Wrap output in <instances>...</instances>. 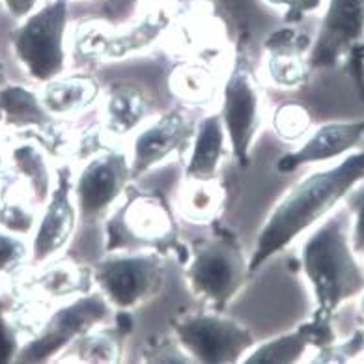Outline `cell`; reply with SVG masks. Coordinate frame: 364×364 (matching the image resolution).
<instances>
[{
    "label": "cell",
    "instance_id": "cell-33",
    "mask_svg": "<svg viewBox=\"0 0 364 364\" xmlns=\"http://www.w3.org/2000/svg\"><path fill=\"white\" fill-rule=\"evenodd\" d=\"M344 205L351 213V243L357 255L364 249V183L355 185L351 193L346 196Z\"/></svg>",
    "mask_w": 364,
    "mask_h": 364
},
{
    "label": "cell",
    "instance_id": "cell-18",
    "mask_svg": "<svg viewBox=\"0 0 364 364\" xmlns=\"http://www.w3.org/2000/svg\"><path fill=\"white\" fill-rule=\"evenodd\" d=\"M151 116V101L140 86L114 82L101 101V125L112 142L139 131Z\"/></svg>",
    "mask_w": 364,
    "mask_h": 364
},
{
    "label": "cell",
    "instance_id": "cell-11",
    "mask_svg": "<svg viewBox=\"0 0 364 364\" xmlns=\"http://www.w3.org/2000/svg\"><path fill=\"white\" fill-rule=\"evenodd\" d=\"M129 155L118 146H110L92 155L73 176V198L79 210L80 225L92 226L114 210L129 187Z\"/></svg>",
    "mask_w": 364,
    "mask_h": 364
},
{
    "label": "cell",
    "instance_id": "cell-9",
    "mask_svg": "<svg viewBox=\"0 0 364 364\" xmlns=\"http://www.w3.org/2000/svg\"><path fill=\"white\" fill-rule=\"evenodd\" d=\"M220 120L228 136L230 155L241 168L250 165V151L264 122V97L247 53H235L220 85Z\"/></svg>",
    "mask_w": 364,
    "mask_h": 364
},
{
    "label": "cell",
    "instance_id": "cell-20",
    "mask_svg": "<svg viewBox=\"0 0 364 364\" xmlns=\"http://www.w3.org/2000/svg\"><path fill=\"white\" fill-rule=\"evenodd\" d=\"M40 97L50 116L68 120L82 114L101 97V85L90 73L60 75L41 85Z\"/></svg>",
    "mask_w": 364,
    "mask_h": 364
},
{
    "label": "cell",
    "instance_id": "cell-39",
    "mask_svg": "<svg viewBox=\"0 0 364 364\" xmlns=\"http://www.w3.org/2000/svg\"><path fill=\"white\" fill-rule=\"evenodd\" d=\"M359 314H360V318L364 319V291L363 294H360V303H359Z\"/></svg>",
    "mask_w": 364,
    "mask_h": 364
},
{
    "label": "cell",
    "instance_id": "cell-41",
    "mask_svg": "<svg viewBox=\"0 0 364 364\" xmlns=\"http://www.w3.org/2000/svg\"><path fill=\"white\" fill-rule=\"evenodd\" d=\"M4 11V6H2V0H0V14Z\"/></svg>",
    "mask_w": 364,
    "mask_h": 364
},
{
    "label": "cell",
    "instance_id": "cell-24",
    "mask_svg": "<svg viewBox=\"0 0 364 364\" xmlns=\"http://www.w3.org/2000/svg\"><path fill=\"white\" fill-rule=\"evenodd\" d=\"M122 340L124 336L116 331V327H112L110 331L97 327L75 340L58 357V363H120Z\"/></svg>",
    "mask_w": 364,
    "mask_h": 364
},
{
    "label": "cell",
    "instance_id": "cell-2",
    "mask_svg": "<svg viewBox=\"0 0 364 364\" xmlns=\"http://www.w3.org/2000/svg\"><path fill=\"white\" fill-rule=\"evenodd\" d=\"M301 271L309 282L314 310L331 316L364 291V267L351 243V213L336 210L319 223L301 250Z\"/></svg>",
    "mask_w": 364,
    "mask_h": 364
},
{
    "label": "cell",
    "instance_id": "cell-25",
    "mask_svg": "<svg viewBox=\"0 0 364 364\" xmlns=\"http://www.w3.org/2000/svg\"><path fill=\"white\" fill-rule=\"evenodd\" d=\"M264 79L277 90H301L309 85L312 68L303 53H265L262 62Z\"/></svg>",
    "mask_w": 364,
    "mask_h": 364
},
{
    "label": "cell",
    "instance_id": "cell-23",
    "mask_svg": "<svg viewBox=\"0 0 364 364\" xmlns=\"http://www.w3.org/2000/svg\"><path fill=\"white\" fill-rule=\"evenodd\" d=\"M168 88L176 100L189 107H208L220 94L215 71L195 60L176 65L168 77Z\"/></svg>",
    "mask_w": 364,
    "mask_h": 364
},
{
    "label": "cell",
    "instance_id": "cell-1",
    "mask_svg": "<svg viewBox=\"0 0 364 364\" xmlns=\"http://www.w3.org/2000/svg\"><path fill=\"white\" fill-rule=\"evenodd\" d=\"M360 181H364V150L351 151L331 168L310 172L297 181L258 232L249 258L250 273H258L267 259L329 217Z\"/></svg>",
    "mask_w": 364,
    "mask_h": 364
},
{
    "label": "cell",
    "instance_id": "cell-12",
    "mask_svg": "<svg viewBox=\"0 0 364 364\" xmlns=\"http://www.w3.org/2000/svg\"><path fill=\"white\" fill-rule=\"evenodd\" d=\"M71 163H56L55 187L41 205L40 219L32 234L31 267L56 258L70 245L79 226V210L73 198Z\"/></svg>",
    "mask_w": 364,
    "mask_h": 364
},
{
    "label": "cell",
    "instance_id": "cell-22",
    "mask_svg": "<svg viewBox=\"0 0 364 364\" xmlns=\"http://www.w3.org/2000/svg\"><path fill=\"white\" fill-rule=\"evenodd\" d=\"M226 189L223 181L183 178L178 191V213L189 225L210 226L225 211Z\"/></svg>",
    "mask_w": 364,
    "mask_h": 364
},
{
    "label": "cell",
    "instance_id": "cell-6",
    "mask_svg": "<svg viewBox=\"0 0 364 364\" xmlns=\"http://www.w3.org/2000/svg\"><path fill=\"white\" fill-rule=\"evenodd\" d=\"M70 0H46L10 32L11 53L32 82L46 85L68 65Z\"/></svg>",
    "mask_w": 364,
    "mask_h": 364
},
{
    "label": "cell",
    "instance_id": "cell-3",
    "mask_svg": "<svg viewBox=\"0 0 364 364\" xmlns=\"http://www.w3.org/2000/svg\"><path fill=\"white\" fill-rule=\"evenodd\" d=\"M181 16L178 0H139L136 10L125 25L112 26L107 21H82L73 28L70 53L80 64L120 62L146 55L168 38Z\"/></svg>",
    "mask_w": 364,
    "mask_h": 364
},
{
    "label": "cell",
    "instance_id": "cell-19",
    "mask_svg": "<svg viewBox=\"0 0 364 364\" xmlns=\"http://www.w3.org/2000/svg\"><path fill=\"white\" fill-rule=\"evenodd\" d=\"M55 116L49 114L40 90L26 85H0V125L10 136H31L43 129Z\"/></svg>",
    "mask_w": 364,
    "mask_h": 364
},
{
    "label": "cell",
    "instance_id": "cell-10",
    "mask_svg": "<svg viewBox=\"0 0 364 364\" xmlns=\"http://www.w3.org/2000/svg\"><path fill=\"white\" fill-rule=\"evenodd\" d=\"M172 334L193 363H241L256 346L255 334L245 325L215 310L176 318Z\"/></svg>",
    "mask_w": 364,
    "mask_h": 364
},
{
    "label": "cell",
    "instance_id": "cell-16",
    "mask_svg": "<svg viewBox=\"0 0 364 364\" xmlns=\"http://www.w3.org/2000/svg\"><path fill=\"white\" fill-rule=\"evenodd\" d=\"M364 139V116L353 122H329L310 131L295 150L277 161V172L291 174L301 166L340 159L357 148Z\"/></svg>",
    "mask_w": 364,
    "mask_h": 364
},
{
    "label": "cell",
    "instance_id": "cell-32",
    "mask_svg": "<svg viewBox=\"0 0 364 364\" xmlns=\"http://www.w3.org/2000/svg\"><path fill=\"white\" fill-rule=\"evenodd\" d=\"M142 360L146 363H193L189 355L178 344V340L168 338V336L163 340L150 338L142 351Z\"/></svg>",
    "mask_w": 364,
    "mask_h": 364
},
{
    "label": "cell",
    "instance_id": "cell-37",
    "mask_svg": "<svg viewBox=\"0 0 364 364\" xmlns=\"http://www.w3.org/2000/svg\"><path fill=\"white\" fill-rule=\"evenodd\" d=\"M10 172H8V157H6V148L0 142V198L10 189Z\"/></svg>",
    "mask_w": 364,
    "mask_h": 364
},
{
    "label": "cell",
    "instance_id": "cell-27",
    "mask_svg": "<svg viewBox=\"0 0 364 364\" xmlns=\"http://www.w3.org/2000/svg\"><path fill=\"white\" fill-rule=\"evenodd\" d=\"M40 211L41 208L32 204L21 193L8 191L0 198V228L21 237H31L40 219Z\"/></svg>",
    "mask_w": 364,
    "mask_h": 364
},
{
    "label": "cell",
    "instance_id": "cell-34",
    "mask_svg": "<svg viewBox=\"0 0 364 364\" xmlns=\"http://www.w3.org/2000/svg\"><path fill=\"white\" fill-rule=\"evenodd\" d=\"M25 344L19 327L8 316L6 310H0V364L16 363L21 346Z\"/></svg>",
    "mask_w": 364,
    "mask_h": 364
},
{
    "label": "cell",
    "instance_id": "cell-36",
    "mask_svg": "<svg viewBox=\"0 0 364 364\" xmlns=\"http://www.w3.org/2000/svg\"><path fill=\"white\" fill-rule=\"evenodd\" d=\"M46 2V0H2L4 10L10 14L14 19L21 21L25 19L26 16H31L32 11Z\"/></svg>",
    "mask_w": 364,
    "mask_h": 364
},
{
    "label": "cell",
    "instance_id": "cell-26",
    "mask_svg": "<svg viewBox=\"0 0 364 364\" xmlns=\"http://www.w3.org/2000/svg\"><path fill=\"white\" fill-rule=\"evenodd\" d=\"M310 340L301 325L289 333L279 334L264 344H256L243 359L247 364H291L299 363L309 351Z\"/></svg>",
    "mask_w": 364,
    "mask_h": 364
},
{
    "label": "cell",
    "instance_id": "cell-15",
    "mask_svg": "<svg viewBox=\"0 0 364 364\" xmlns=\"http://www.w3.org/2000/svg\"><path fill=\"white\" fill-rule=\"evenodd\" d=\"M11 295H23L40 301L47 306L56 301H70L94 291L92 267L77 264L70 258H53L36 267H28L11 280Z\"/></svg>",
    "mask_w": 364,
    "mask_h": 364
},
{
    "label": "cell",
    "instance_id": "cell-14",
    "mask_svg": "<svg viewBox=\"0 0 364 364\" xmlns=\"http://www.w3.org/2000/svg\"><path fill=\"white\" fill-rule=\"evenodd\" d=\"M323 8L309 53L312 71L336 68L344 62L348 50L364 40V0H325Z\"/></svg>",
    "mask_w": 364,
    "mask_h": 364
},
{
    "label": "cell",
    "instance_id": "cell-43",
    "mask_svg": "<svg viewBox=\"0 0 364 364\" xmlns=\"http://www.w3.org/2000/svg\"><path fill=\"white\" fill-rule=\"evenodd\" d=\"M70 2H71V0H70ZM79 2H86V0H79Z\"/></svg>",
    "mask_w": 364,
    "mask_h": 364
},
{
    "label": "cell",
    "instance_id": "cell-29",
    "mask_svg": "<svg viewBox=\"0 0 364 364\" xmlns=\"http://www.w3.org/2000/svg\"><path fill=\"white\" fill-rule=\"evenodd\" d=\"M31 267V245L26 237L10 234L0 228V277L17 279Z\"/></svg>",
    "mask_w": 364,
    "mask_h": 364
},
{
    "label": "cell",
    "instance_id": "cell-7",
    "mask_svg": "<svg viewBox=\"0 0 364 364\" xmlns=\"http://www.w3.org/2000/svg\"><path fill=\"white\" fill-rule=\"evenodd\" d=\"M114 309L101 291L79 295L50 310L31 338L21 346L16 363L41 364L58 360L65 349L86 333L112 321Z\"/></svg>",
    "mask_w": 364,
    "mask_h": 364
},
{
    "label": "cell",
    "instance_id": "cell-8",
    "mask_svg": "<svg viewBox=\"0 0 364 364\" xmlns=\"http://www.w3.org/2000/svg\"><path fill=\"white\" fill-rule=\"evenodd\" d=\"M92 274L95 289L112 309L133 312L165 289V256L151 250L109 252L92 267Z\"/></svg>",
    "mask_w": 364,
    "mask_h": 364
},
{
    "label": "cell",
    "instance_id": "cell-21",
    "mask_svg": "<svg viewBox=\"0 0 364 364\" xmlns=\"http://www.w3.org/2000/svg\"><path fill=\"white\" fill-rule=\"evenodd\" d=\"M230 154L228 136L220 114H208L196 124L191 155L185 166L183 178L213 180L219 174L220 165Z\"/></svg>",
    "mask_w": 364,
    "mask_h": 364
},
{
    "label": "cell",
    "instance_id": "cell-5",
    "mask_svg": "<svg viewBox=\"0 0 364 364\" xmlns=\"http://www.w3.org/2000/svg\"><path fill=\"white\" fill-rule=\"evenodd\" d=\"M252 273L240 240L228 230L202 237L191 247L185 280L191 294L215 312H223L249 284Z\"/></svg>",
    "mask_w": 364,
    "mask_h": 364
},
{
    "label": "cell",
    "instance_id": "cell-4",
    "mask_svg": "<svg viewBox=\"0 0 364 364\" xmlns=\"http://www.w3.org/2000/svg\"><path fill=\"white\" fill-rule=\"evenodd\" d=\"M151 250L174 255L181 265L191 249L180 240V226L161 191L136 189L129 185L114 210L105 217V252Z\"/></svg>",
    "mask_w": 364,
    "mask_h": 364
},
{
    "label": "cell",
    "instance_id": "cell-38",
    "mask_svg": "<svg viewBox=\"0 0 364 364\" xmlns=\"http://www.w3.org/2000/svg\"><path fill=\"white\" fill-rule=\"evenodd\" d=\"M6 291L0 288V310H8V297H6Z\"/></svg>",
    "mask_w": 364,
    "mask_h": 364
},
{
    "label": "cell",
    "instance_id": "cell-42",
    "mask_svg": "<svg viewBox=\"0 0 364 364\" xmlns=\"http://www.w3.org/2000/svg\"><path fill=\"white\" fill-rule=\"evenodd\" d=\"M360 255H363V256H364V249H363V250H360Z\"/></svg>",
    "mask_w": 364,
    "mask_h": 364
},
{
    "label": "cell",
    "instance_id": "cell-35",
    "mask_svg": "<svg viewBox=\"0 0 364 364\" xmlns=\"http://www.w3.org/2000/svg\"><path fill=\"white\" fill-rule=\"evenodd\" d=\"M346 71L353 80L355 88L359 92L360 101L364 103V40L359 43H355L351 49L348 50V55L344 58Z\"/></svg>",
    "mask_w": 364,
    "mask_h": 364
},
{
    "label": "cell",
    "instance_id": "cell-30",
    "mask_svg": "<svg viewBox=\"0 0 364 364\" xmlns=\"http://www.w3.org/2000/svg\"><path fill=\"white\" fill-rule=\"evenodd\" d=\"M364 355V329H357L348 340L342 342H333L321 349H316V355L310 359V363L318 364H342L351 363Z\"/></svg>",
    "mask_w": 364,
    "mask_h": 364
},
{
    "label": "cell",
    "instance_id": "cell-17",
    "mask_svg": "<svg viewBox=\"0 0 364 364\" xmlns=\"http://www.w3.org/2000/svg\"><path fill=\"white\" fill-rule=\"evenodd\" d=\"M4 148L11 181L8 191H17L41 208L55 187V170L49 154L36 140L25 136H10Z\"/></svg>",
    "mask_w": 364,
    "mask_h": 364
},
{
    "label": "cell",
    "instance_id": "cell-28",
    "mask_svg": "<svg viewBox=\"0 0 364 364\" xmlns=\"http://www.w3.org/2000/svg\"><path fill=\"white\" fill-rule=\"evenodd\" d=\"M273 133L286 144H301L312 131V116L299 103H282L273 112Z\"/></svg>",
    "mask_w": 364,
    "mask_h": 364
},
{
    "label": "cell",
    "instance_id": "cell-40",
    "mask_svg": "<svg viewBox=\"0 0 364 364\" xmlns=\"http://www.w3.org/2000/svg\"><path fill=\"white\" fill-rule=\"evenodd\" d=\"M2 71H4V65H2V62H0V75H2Z\"/></svg>",
    "mask_w": 364,
    "mask_h": 364
},
{
    "label": "cell",
    "instance_id": "cell-31",
    "mask_svg": "<svg viewBox=\"0 0 364 364\" xmlns=\"http://www.w3.org/2000/svg\"><path fill=\"white\" fill-rule=\"evenodd\" d=\"M269 8L280 11L284 25L299 26L304 19L325 6V0H264Z\"/></svg>",
    "mask_w": 364,
    "mask_h": 364
},
{
    "label": "cell",
    "instance_id": "cell-13",
    "mask_svg": "<svg viewBox=\"0 0 364 364\" xmlns=\"http://www.w3.org/2000/svg\"><path fill=\"white\" fill-rule=\"evenodd\" d=\"M196 124L181 109H170L136 131L131 142V176L142 178L166 159L191 150Z\"/></svg>",
    "mask_w": 364,
    "mask_h": 364
}]
</instances>
